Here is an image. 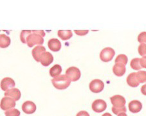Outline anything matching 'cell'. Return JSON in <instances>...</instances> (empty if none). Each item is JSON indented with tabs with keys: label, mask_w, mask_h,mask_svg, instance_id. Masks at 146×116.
Segmentation results:
<instances>
[{
	"label": "cell",
	"mask_w": 146,
	"mask_h": 116,
	"mask_svg": "<svg viewBox=\"0 0 146 116\" xmlns=\"http://www.w3.org/2000/svg\"><path fill=\"white\" fill-rule=\"evenodd\" d=\"M45 36V32L43 30H32L28 35L26 43L29 47H33L35 45H39L44 43L43 37Z\"/></svg>",
	"instance_id": "cell-1"
},
{
	"label": "cell",
	"mask_w": 146,
	"mask_h": 116,
	"mask_svg": "<svg viewBox=\"0 0 146 116\" xmlns=\"http://www.w3.org/2000/svg\"><path fill=\"white\" fill-rule=\"evenodd\" d=\"M52 83L54 86L59 90H64L68 87L71 81L66 75H60L52 80Z\"/></svg>",
	"instance_id": "cell-2"
},
{
	"label": "cell",
	"mask_w": 146,
	"mask_h": 116,
	"mask_svg": "<svg viewBox=\"0 0 146 116\" xmlns=\"http://www.w3.org/2000/svg\"><path fill=\"white\" fill-rule=\"evenodd\" d=\"M115 55V50L111 47H108L103 49L100 53V59L104 62L111 61Z\"/></svg>",
	"instance_id": "cell-3"
},
{
	"label": "cell",
	"mask_w": 146,
	"mask_h": 116,
	"mask_svg": "<svg viewBox=\"0 0 146 116\" xmlns=\"http://www.w3.org/2000/svg\"><path fill=\"white\" fill-rule=\"evenodd\" d=\"M80 74V71L76 67H70L66 71V76L71 82H76L79 80Z\"/></svg>",
	"instance_id": "cell-4"
},
{
	"label": "cell",
	"mask_w": 146,
	"mask_h": 116,
	"mask_svg": "<svg viewBox=\"0 0 146 116\" xmlns=\"http://www.w3.org/2000/svg\"><path fill=\"white\" fill-rule=\"evenodd\" d=\"M16 101L10 97L5 96L2 98L0 103V107L3 110L7 111L16 107Z\"/></svg>",
	"instance_id": "cell-5"
},
{
	"label": "cell",
	"mask_w": 146,
	"mask_h": 116,
	"mask_svg": "<svg viewBox=\"0 0 146 116\" xmlns=\"http://www.w3.org/2000/svg\"><path fill=\"white\" fill-rule=\"evenodd\" d=\"M90 89L94 93H99L102 91L104 88V84L102 80L99 79H95L90 82Z\"/></svg>",
	"instance_id": "cell-6"
},
{
	"label": "cell",
	"mask_w": 146,
	"mask_h": 116,
	"mask_svg": "<svg viewBox=\"0 0 146 116\" xmlns=\"http://www.w3.org/2000/svg\"><path fill=\"white\" fill-rule=\"evenodd\" d=\"M111 102L113 105V107L116 108H121L125 107V99L120 95H115L110 98Z\"/></svg>",
	"instance_id": "cell-7"
},
{
	"label": "cell",
	"mask_w": 146,
	"mask_h": 116,
	"mask_svg": "<svg viewBox=\"0 0 146 116\" xmlns=\"http://www.w3.org/2000/svg\"><path fill=\"white\" fill-rule=\"evenodd\" d=\"M107 104L105 101L102 100H96L92 103V109L94 112L100 113L106 109Z\"/></svg>",
	"instance_id": "cell-8"
},
{
	"label": "cell",
	"mask_w": 146,
	"mask_h": 116,
	"mask_svg": "<svg viewBox=\"0 0 146 116\" xmlns=\"http://www.w3.org/2000/svg\"><path fill=\"white\" fill-rule=\"evenodd\" d=\"M15 85H16V83H15L14 80L9 77L3 78L1 81V84H0L1 89L5 92L9 89L14 88Z\"/></svg>",
	"instance_id": "cell-9"
},
{
	"label": "cell",
	"mask_w": 146,
	"mask_h": 116,
	"mask_svg": "<svg viewBox=\"0 0 146 116\" xmlns=\"http://www.w3.org/2000/svg\"><path fill=\"white\" fill-rule=\"evenodd\" d=\"M22 110L27 114H32L36 110V105L31 101H27L22 105Z\"/></svg>",
	"instance_id": "cell-10"
},
{
	"label": "cell",
	"mask_w": 146,
	"mask_h": 116,
	"mask_svg": "<svg viewBox=\"0 0 146 116\" xmlns=\"http://www.w3.org/2000/svg\"><path fill=\"white\" fill-rule=\"evenodd\" d=\"M44 52H46V48L42 46H37L35 47L32 51V56L37 62H40L42 55Z\"/></svg>",
	"instance_id": "cell-11"
},
{
	"label": "cell",
	"mask_w": 146,
	"mask_h": 116,
	"mask_svg": "<svg viewBox=\"0 0 146 116\" xmlns=\"http://www.w3.org/2000/svg\"><path fill=\"white\" fill-rule=\"evenodd\" d=\"M5 96L7 97H10L15 101H18L21 96L20 90L17 88H12L5 92Z\"/></svg>",
	"instance_id": "cell-12"
},
{
	"label": "cell",
	"mask_w": 146,
	"mask_h": 116,
	"mask_svg": "<svg viewBox=\"0 0 146 116\" xmlns=\"http://www.w3.org/2000/svg\"><path fill=\"white\" fill-rule=\"evenodd\" d=\"M125 71H126L125 65L121 63H115L113 67V73L117 76H122L125 73Z\"/></svg>",
	"instance_id": "cell-13"
},
{
	"label": "cell",
	"mask_w": 146,
	"mask_h": 116,
	"mask_svg": "<svg viewBox=\"0 0 146 116\" xmlns=\"http://www.w3.org/2000/svg\"><path fill=\"white\" fill-rule=\"evenodd\" d=\"M48 46L51 51L57 52L61 48V43L57 39H51L48 42Z\"/></svg>",
	"instance_id": "cell-14"
},
{
	"label": "cell",
	"mask_w": 146,
	"mask_h": 116,
	"mask_svg": "<svg viewBox=\"0 0 146 116\" xmlns=\"http://www.w3.org/2000/svg\"><path fill=\"white\" fill-rule=\"evenodd\" d=\"M54 61V57L49 52H44L42 55L40 62L43 66H48Z\"/></svg>",
	"instance_id": "cell-15"
},
{
	"label": "cell",
	"mask_w": 146,
	"mask_h": 116,
	"mask_svg": "<svg viewBox=\"0 0 146 116\" xmlns=\"http://www.w3.org/2000/svg\"><path fill=\"white\" fill-rule=\"evenodd\" d=\"M128 107H129V109L131 112L138 113L142 110V104L139 101L133 100L129 102Z\"/></svg>",
	"instance_id": "cell-16"
},
{
	"label": "cell",
	"mask_w": 146,
	"mask_h": 116,
	"mask_svg": "<svg viewBox=\"0 0 146 116\" xmlns=\"http://www.w3.org/2000/svg\"><path fill=\"white\" fill-rule=\"evenodd\" d=\"M127 84L132 87H137L139 85L140 83L137 79V72H132L128 75L127 77Z\"/></svg>",
	"instance_id": "cell-17"
},
{
	"label": "cell",
	"mask_w": 146,
	"mask_h": 116,
	"mask_svg": "<svg viewBox=\"0 0 146 116\" xmlns=\"http://www.w3.org/2000/svg\"><path fill=\"white\" fill-rule=\"evenodd\" d=\"M11 38L5 34H0V47L6 48L11 44Z\"/></svg>",
	"instance_id": "cell-18"
},
{
	"label": "cell",
	"mask_w": 146,
	"mask_h": 116,
	"mask_svg": "<svg viewBox=\"0 0 146 116\" xmlns=\"http://www.w3.org/2000/svg\"><path fill=\"white\" fill-rule=\"evenodd\" d=\"M57 35L62 40L67 41L73 36V33L71 30H59Z\"/></svg>",
	"instance_id": "cell-19"
},
{
	"label": "cell",
	"mask_w": 146,
	"mask_h": 116,
	"mask_svg": "<svg viewBox=\"0 0 146 116\" xmlns=\"http://www.w3.org/2000/svg\"><path fill=\"white\" fill-rule=\"evenodd\" d=\"M62 72V67L60 65L56 64L51 67V69H50V74L52 77L56 78L57 76H59L61 74V73Z\"/></svg>",
	"instance_id": "cell-20"
},
{
	"label": "cell",
	"mask_w": 146,
	"mask_h": 116,
	"mask_svg": "<svg viewBox=\"0 0 146 116\" xmlns=\"http://www.w3.org/2000/svg\"><path fill=\"white\" fill-rule=\"evenodd\" d=\"M131 67L134 70H140L142 69V66L140 65V59L138 58L133 59L130 63Z\"/></svg>",
	"instance_id": "cell-21"
},
{
	"label": "cell",
	"mask_w": 146,
	"mask_h": 116,
	"mask_svg": "<svg viewBox=\"0 0 146 116\" xmlns=\"http://www.w3.org/2000/svg\"><path fill=\"white\" fill-rule=\"evenodd\" d=\"M128 61V58L124 54H121L118 55L115 59V63H121V64H123L124 65H126Z\"/></svg>",
	"instance_id": "cell-22"
},
{
	"label": "cell",
	"mask_w": 146,
	"mask_h": 116,
	"mask_svg": "<svg viewBox=\"0 0 146 116\" xmlns=\"http://www.w3.org/2000/svg\"><path fill=\"white\" fill-rule=\"evenodd\" d=\"M137 77L138 82L140 84L146 82V71H140L137 72Z\"/></svg>",
	"instance_id": "cell-23"
},
{
	"label": "cell",
	"mask_w": 146,
	"mask_h": 116,
	"mask_svg": "<svg viewBox=\"0 0 146 116\" xmlns=\"http://www.w3.org/2000/svg\"><path fill=\"white\" fill-rule=\"evenodd\" d=\"M20 112L19 110L16 109V108H12L9 110H7L5 112V114L6 116H19L20 115Z\"/></svg>",
	"instance_id": "cell-24"
},
{
	"label": "cell",
	"mask_w": 146,
	"mask_h": 116,
	"mask_svg": "<svg viewBox=\"0 0 146 116\" xmlns=\"http://www.w3.org/2000/svg\"><path fill=\"white\" fill-rule=\"evenodd\" d=\"M31 32V30H23V31H21V35H20V39H21V41L23 44L26 43L27 38Z\"/></svg>",
	"instance_id": "cell-25"
},
{
	"label": "cell",
	"mask_w": 146,
	"mask_h": 116,
	"mask_svg": "<svg viewBox=\"0 0 146 116\" xmlns=\"http://www.w3.org/2000/svg\"><path fill=\"white\" fill-rule=\"evenodd\" d=\"M138 51L139 53V55L141 56H146V44H140V46H138Z\"/></svg>",
	"instance_id": "cell-26"
},
{
	"label": "cell",
	"mask_w": 146,
	"mask_h": 116,
	"mask_svg": "<svg viewBox=\"0 0 146 116\" xmlns=\"http://www.w3.org/2000/svg\"><path fill=\"white\" fill-rule=\"evenodd\" d=\"M112 112L115 113V115H119V113H122V112H126L127 109L126 107H124V108H116L114 107H112L111 108Z\"/></svg>",
	"instance_id": "cell-27"
},
{
	"label": "cell",
	"mask_w": 146,
	"mask_h": 116,
	"mask_svg": "<svg viewBox=\"0 0 146 116\" xmlns=\"http://www.w3.org/2000/svg\"><path fill=\"white\" fill-rule=\"evenodd\" d=\"M138 41L140 44H142L143 42H146V32H143L139 34L138 37Z\"/></svg>",
	"instance_id": "cell-28"
},
{
	"label": "cell",
	"mask_w": 146,
	"mask_h": 116,
	"mask_svg": "<svg viewBox=\"0 0 146 116\" xmlns=\"http://www.w3.org/2000/svg\"><path fill=\"white\" fill-rule=\"evenodd\" d=\"M74 32L78 35H81V36H83V35H85L88 34L89 31L88 30H75Z\"/></svg>",
	"instance_id": "cell-29"
},
{
	"label": "cell",
	"mask_w": 146,
	"mask_h": 116,
	"mask_svg": "<svg viewBox=\"0 0 146 116\" xmlns=\"http://www.w3.org/2000/svg\"><path fill=\"white\" fill-rule=\"evenodd\" d=\"M140 65L142 67L145 68L146 69V56L143 57L142 59H140Z\"/></svg>",
	"instance_id": "cell-30"
},
{
	"label": "cell",
	"mask_w": 146,
	"mask_h": 116,
	"mask_svg": "<svg viewBox=\"0 0 146 116\" xmlns=\"http://www.w3.org/2000/svg\"><path fill=\"white\" fill-rule=\"evenodd\" d=\"M76 116H90V114L88 112H86V111H80L79 112L77 113Z\"/></svg>",
	"instance_id": "cell-31"
},
{
	"label": "cell",
	"mask_w": 146,
	"mask_h": 116,
	"mask_svg": "<svg viewBox=\"0 0 146 116\" xmlns=\"http://www.w3.org/2000/svg\"><path fill=\"white\" fill-rule=\"evenodd\" d=\"M141 92H142L143 95L146 96V84L143 85L142 88H141Z\"/></svg>",
	"instance_id": "cell-32"
},
{
	"label": "cell",
	"mask_w": 146,
	"mask_h": 116,
	"mask_svg": "<svg viewBox=\"0 0 146 116\" xmlns=\"http://www.w3.org/2000/svg\"><path fill=\"white\" fill-rule=\"evenodd\" d=\"M118 116H127V115L126 114V113H124V112H122V113H119V115H118Z\"/></svg>",
	"instance_id": "cell-33"
},
{
	"label": "cell",
	"mask_w": 146,
	"mask_h": 116,
	"mask_svg": "<svg viewBox=\"0 0 146 116\" xmlns=\"http://www.w3.org/2000/svg\"><path fill=\"white\" fill-rule=\"evenodd\" d=\"M102 116H112V115H111L110 113H105L104 114H103Z\"/></svg>",
	"instance_id": "cell-34"
}]
</instances>
